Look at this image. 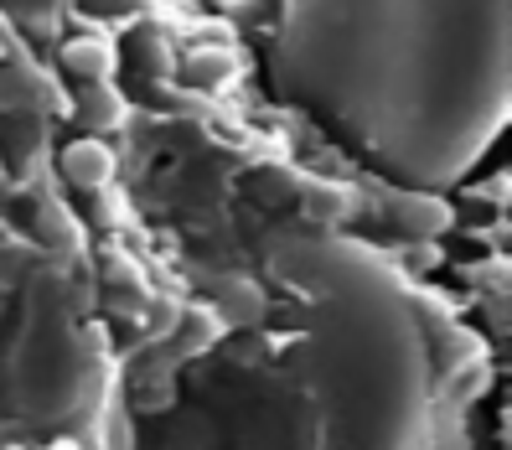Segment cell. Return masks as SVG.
I'll use <instances>...</instances> for the list:
<instances>
[{
  "mask_svg": "<svg viewBox=\"0 0 512 450\" xmlns=\"http://www.w3.org/2000/svg\"><path fill=\"white\" fill-rule=\"evenodd\" d=\"M275 83L388 187H456L512 119V0H280Z\"/></svg>",
  "mask_w": 512,
  "mask_h": 450,
  "instance_id": "1",
  "label": "cell"
},
{
  "mask_svg": "<svg viewBox=\"0 0 512 450\" xmlns=\"http://www.w3.org/2000/svg\"><path fill=\"white\" fill-rule=\"evenodd\" d=\"M269 269L300 295L321 450H425L430 352L399 264L352 238H290Z\"/></svg>",
  "mask_w": 512,
  "mask_h": 450,
  "instance_id": "2",
  "label": "cell"
},
{
  "mask_svg": "<svg viewBox=\"0 0 512 450\" xmlns=\"http://www.w3.org/2000/svg\"><path fill=\"white\" fill-rule=\"evenodd\" d=\"M26 326L6 357V388L0 404L32 425H57L83 404L88 357L68 321V290L57 275L26 269Z\"/></svg>",
  "mask_w": 512,
  "mask_h": 450,
  "instance_id": "3",
  "label": "cell"
},
{
  "mask_svg": "<svg viewBox=\"0 0 512 450\" xmlns=\"http://www.w3.org/2000/svg\"><path fill=\"white\" fill-rule=\"evenodd\" d=\"M52 109H63V88L37 63L0 57V114H52Z\"/></svg>",
  "mask_w": 512,
  "mask_h": 450,
  "instance_id": "4",
  "label": "cell"
},
{
  "mask_svg": "<svg viewBox=\"0 0 512 450\" xmlns=\"http://www.w3.org/2000/svg\"><path fill=\"white\" fill-rule=\"evenodd\" d=\"M388 223H394L404 238H435L440 228H450V207L440 192H399L388 187Z\"/></svg>",
  "mask_w": 512,
  "mask_h": 450,
  "instance_id": "5",
  "label": "cell"
},
{
  "mask_svg": "<svg viewBox=\"0 0 512 450\" xmlns=\"http://www.w3.org/2000/svg\"><path fill=\"white\" fill-rule=\"evenodd\" d=\"M57 171L68 176V187L99 192V187H109V182H114V150H109L99 135L73 140V145H63V156H57Z\"/></svg>",
  "mask_w": 512,
  "mask_h": 450,
  "instance_id": "6",
  "label": "cell"
},
{
  "mask_svg": "<svg viewBox=\"0 0 512 450\" xmlns=\"http://www.w3.org/2000/svg\"><path fill=\"white\" fill-rule=\"evenodd\" d=\"M78 125L88 135H109L125 125V94H119L114 83H83V94H78Z\"/></svg>",
  "mask_w": 512,
  "mask_h": 450,
  "instance_id": "7",
  "label": "cell"
},
{
  "mask_svg": "<svg viewBox=\"0 0 512 450\" xmlns=\"http://www.w3.org/2000/svg\"><path fill=\"white\" fill-rule=\"evenodd\" d=\"M63 68L78 83H109L114 78V47L104 37H73V42H63Z\"/></svg>",
  "mask_w": 512,
  "mask_h": 450,
  "instance_id": "8",
  "label": "cell"
},
{
  "mask_svg": "<svg viewBox=\"0 0 512 450\" xmlns=\"http://www.w3.org/2000/svg\"><path fill=\"white\" fill-rule=\"evenodd\" d=\"M213 295H218V311H223V321H228V326H249V321H259V316H264V295H259V285L238 280V275L213 280Z\"/></svg>",
  "mask_w": 512,
  "mask_h": 450,
  "instance_id": "9",
  "label": "cell"
},
{
  "mask_svg": "<svg viewBox=\"0 0 512 450\" xmlns=\"http://www.w3.org/2000/svg\"><path fill=\"white\" fill-rule=\"evenodd\" d=\"M37 244L42 249H73L78 244V223L68 218L63 202H52V197L37 202Z\"/></svg>",
  "mask_w": 512,
  "mask_h": 450,
  "instance_id": "10",
  "label": "cell"
},
{
  "mask_svg": "<svg viewBox=\"0 0 512 450\" xmlns=\"http://www.w3.org/2000/svg\"><path fill=\"white\" fill-rule=\"evenodd\" d=\"M306 213L321 223V228H337L347 213H352V197L342 187H306Z\"/></svg>",
  "mask_w": 512,
  "mask_h": 450,
  "instance_id": "11",
  "label": "cell"
},
{
  "mask_svg": "<svg viewBox=\"0 0 512 450\" xmlns=\"http://www.w3.org/2000/svg\"><path fill=\"white\" fill-rule=\"evenodd\" d=\"M32 269V254H26L16 238H6L0 233V290H11V285H21V275Z\"/></svg>",
  "mask_w": 512,
  "mask_h": 450,
  "instance_id": "12",
  "label": "cell"
},
{
  "mask_svg": "<svg viewBox=\"0 0 512 450\" xmlns=\"http://www.w3.org/2000/svg\"><path fill=\"white\" fill-rule=\"evenodd\" d=\"M88 6H94L99 16H119V21H125V16H135L145 6V0H88Z\"/></svg>",
  "mask_w": 512,
  "mask_h": 450,
  "instance_id": "13",
  "label": "cell"
},
{
  "mask_svg": "<svg viewBox=\"0 0 512 450\" xmlns=\"http://www.w3.org/2000/svg\"><path fill=\"white\" fill-rule=\"evenodd\" d=\"M435 259H440V254L425 244V238H419L414 249H404V259H399V264H404V269H425V264H435Z\"/></svg>",
  "mask_w": 512,
  "mask_h": 450,
  "instance_id": "14",
  "label": "cell"
},
{
  "mask_svg": "<svg viewBox=\"0 0 512 450\" xmlns=\"http://www.w3.org/2000/svg\"><path fill=\"white\" fill-rule=\"evenodd\" d=\"M6 197H11V176H6V166H0V207H6Z\"/></svg>",
  "mask_w": 512,
  "mask_h": 450,
  "instance_id": "15",
  "label": "cell"
},
{
  "mask_svg": "<svg viewBox=\"0 0 512 450\" xmlns=\"http://www.w3.org/2000/svg\"><path fill=\"white\" fill-rule=\"evenodd\" d=\"M0 57H6V32H0Z\"/></svg>",
  "mask_w": 512,
  "mask_h": 450,
  "instance_id": "16",
  "label": "cell"
},
{
  "mask_svg": "<svg viewBox=\"0 0 512 450\" xmlns=\"http://www.w3.org/2000/svg\"><path fill=\"white\" fill-rule=\"evenodd\" d=\"M52 450H68V445H52Z\"/></svg>",
  "mask_w": 512,
  "mask_h": 450,
  "instance_id": "17",
  "label": "cell"
}]
</instances>
